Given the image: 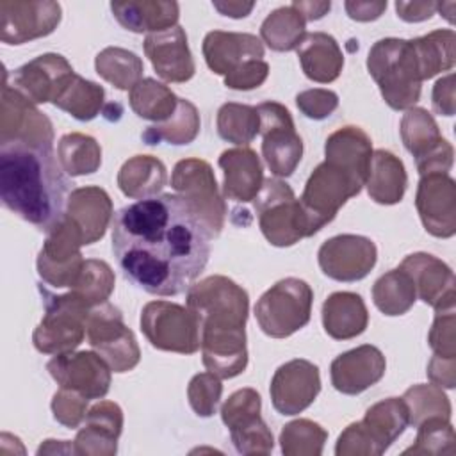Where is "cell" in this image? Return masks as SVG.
Returning <instances> with one entry per match:
<instances>
[{"instance_id": "46", "label": "cell", "mask_w": 456, "mask_h": 456, "mask_svg": "<svg viewBox=\"0 0 456 456\" xmlns=\"http://www.w3.org/2000/svg\"><path fill=\"white\" fill-rule=\"evenodd\" d=\"M262 399L255 388H240L233 392L221 406V419L230 429V435L248 431L260 424Z\"/></svg>"}, {"instance_id": "10", "label": "cell", "mask_w": 456, "mask_h": 456, "mask_svg": "<svg viewBox=\"0 0 456 456\" xmlns=\"http://www.w3.org/2000/svg\"><path fill=\"white\" fill-rule=\"evenodd\" d=\"M86 335L89 346L114 372H128L141 360L134 331L123 322L121 310L109 301L89 310Z\"/></svg>"}, {"instance_id": "48", "label": "cell", "mask_w": 456, "mask_h": 456, "mask_svg": "<svg viewBox=\"0 0 456 456\" xmlns=\"http://www.w3.org/2000/svg\"><path fill=\"white\" fill-rule=\"evenodd\" d=\"M114 273L107 262L87 258L75 285L69 290L78 294L93 308L109 299L114 290Z\"/></svg>"}, {"instance_id": "1", "label": "cell", "mask_w": 456, "mask_h": 456, "mask_svg": "<svg viewBox=\"0 0 456 456\" xmlns=\"http://www.w3.org/2000/svg\"><path fill=\"white\" fill-rule=\"evenodd\" d=\"M208 235L171 192L137 200L112 217V253L123 276L153 296H178L203 273Z\"/></svg>"}, {"instance_id": "47", "label": "cell", "mask_w": 456, "mask_h": 456, "mask_svg": "<svg viewBox=\"0 0 456 456\" xmlns=\"http://www.w3.org/2000/svg\"><path fill=\"white\" fill-rule=\"evenodd\" d=\"M403 401L408 406L410 424L419 426L422 420L431 417H444L451 419V403L449 397L444 394L442 387L431 383V385H413L410 387Z\"/></svg>"}, {"instance_id": "3", "label": "cell", "mask_w": 456, "mask_h": 456, "mask_svg": "<svg viewBox=\"0 0 456 456\" xmlns=\"http://www.w3.org/2000/svg\"><path fill=\"white\" fill-rule=\"evenodd\" d=\"M187 308L200 330L203 365L221 379L242 374L248 367V292L228 276L212 274L189 287Z\"/></svg>"}, {"instance_id": "54", "label": "cell", "mask_w": 456, "mask_h": 456, "mask_svg": "<svg viewBox=\"0 0 456 456\" xmlns=\"http://www.w3.org/2000/svg\"><path fill=\"white\" fill-rule=\"evenodd\" d=\"M337 456H379L370 436L362 428L360 420L349 424L338 436L335 445Z\"/></svg>"}, {"instance_id": "21", "label": "cell", "mask_w": 456, "mask_h": 456, "mask_svg": "<svg viewBox=\"0 0 456 456\" xmlns=\"http://www.w3.org/2000/svg\"><path fill=\"white\" fill-rule=\"evenodd\" d=\"M73 73L71 64L61 53H43L9 73L11 82L5 73L4 78L11 87L37 105L46 102L52 103Z\"/></svg>"}, {"instance_id": "23", "label": "cell", "mask_w": 456, "mask_h": 456, "mask_svg": "<svg viewBox=\"0 0 456 456\" xmlns=\"http://www.w3.org/2000/svg\"><path fill=\"white\" fill-rule=\"evenodd\" d=\"M387 370L383 353L370 344L358 346L338 354L330 365V378L335 390L356 395L376 385Z\"/></svg>"}, {"instance_id": "9", "label": "cell", "mask_w": 456, "mask_h": 456, "mask_svg": "<svg viewBox=\"0 0 456 456\" xmlns=\"http://www.w3.org/2000/svg\"><path fill=\"white\" fill-rule=\"evenodd\" d=\"M363 187L356 176L344 167L324 160L308 176L299 203L305 210L310 235L331 223L344 203Z\"/></svg>"}, {"instance_id": "16", "label": "cell", "mask_w": 456, "mask_h": 456, "mask_svg": "<svg viewBox=\"0 0 456 456\" xmlns=\"http://www.w3.org/2000/svg\"><path fill=\"white\" fill-rule=\"evenodd\" d=\"M378 260L376 244L363 235L342 233L324 240L317 251L321 271L337 281L363 280Z\"/></svg>"}, {"instance_id": "58", "label": "cell", "mask_w": 456, "mask_h": 456, "mask_svg": "<svg viewBox=\"0 0 456 456\" xmlns=\"http://www.w3.org/2000/svg\"><path fill=\"white\" fill-rule=\"evenodd\" d=\"M395 11L397 16L408 23H417V21H424L429 20L435 11H436V2H403L397 0L395 2Z\"/></svg>"}, {"instance_id": "60", "label": "cell", "mask_w": 456, "mask_h": 456, "mask_svg": "<svg viewBox=\"0 0 456 456\" xmlns=\"http://www.w3.org/2000/svg\"><path fill=\"white\" fill-rule=\"evenodd\" d=\"M214 9L219 11L223 16L230 18H246L253 7L255 2H239V0H214L212 2Z\"/></svg>"}, {"instance_id": "32", "label": "cell", "mask_w": 456, "mask_h": 456, "mask_svg": "<svg viewBox=\"0 0 456 456\" xmlns=\"http://www.w3.org/2000/svg\"><path fill=\"white\" fill-rule=\"evenodd\" d=\"M369 312L360 294L333 292L322 303L324 331L335 340H349L365 331Z\"/></svg>"}, {"instance_id": "41", "label": "cell", "mask_w": 456, "mask_h": 456, "mask_svg": "<svg viewBox=\"0 0 456 456\" xmlns=\"http://www.w3.org/2000/svg\"><path fill=\"white\" fill-rule=\"evenodd\" d=\"M454 30L440 28L426 36L413 37V48L419 57L422 80L433 78L442 71H449L454 66Z\"/></svg>"}, {"instance_id": "36", "label": "cell", "mask_w": 456, "mask_h": 456, "mask_svg": "<svg viewBox=\"0 0 456 456\" xmlns=\"http://www.w3.org/2000/svg\"><path fill=\"white\" fill-rule=\"evenodd\" d=\"M132 110L148 121L164 123L178 107V96L155 78H141L128 93Z\"/></svg>"}, {"instance_id": "22", "label": "cell", "mask_w": 456, "mask_h": 456, "mask_svg": "<svg viewBox=\"0 0 456 456\" xmlns=\"http://www.w3.org/2000/svg\"><path fill=\"white\" fill-rule=\"evenodd\" d=\"M144 53L160 78L173 84L187 82L196 73V64L187 45V34L180 25L144 37Z\"/></svg>"}, {"instance_id": "38", "label": "cell", "mask_w": 456, "mask_h": 456, "mask_svg": "<svg viewBox=\"0 0 456 456\" xmlns=\"http://www.w3.org/2000/svg\"><path fill=\"white\" fill-rule=\"evenodd\" d=\"M103 100L105 91L102 86L73 73L52 103L78 121H91L100 114Z\"/></svg>"}, {"instance_id": "33", "label": "cell", "mask_w": 456, "mask_h": 456, "mask_svg": "<svg viewBox=\"0 0 456 456\" xmlns=\"http://www.w3.org/2000/svg\"><path fill=\"white\" fill-rule=\"evenodd\" d=\"M408 185L404 164L388 150L372 151L369 175L365 180L367 192L379 205H395L403 200Z\"/></svg>"}, {"instance_id": "13", "label": "cell", "mask_w": 456, "mask_h": 456, "mask_svg": "<svg viewBox=\"0 0 456 456\" xmlns=\"http://www.w3.org/2000/svg\"><path fill=\"white\" fill-rule=\"evenodd\" d=\"M401 139L404 148L415 157L419 175L449 173L454 150L440 134L435 118L420 107H411L401 119Z\"/></svg>"}, {"instance_id": "27", "label": "cell", "mask_w": 456, "mask_h": 456, "mask_svg": "<svg viewBox=\"0 0 456 456\" xmlns=\"http://www.w3.org/2000/svg\"><path fill=\"white\" fill-rule=\"evenodd\" d=\"M207 66L216 75H230L249 61H262L264 45L255 34L210 30L201 45Z\"/></svg>"}, {"instance_id": "45", "label": "cell", "mask_w": 456, "mask_h": 456, "mask_svg": "<svg viewBox=\"0 0 456 456\" xmlns=\"http://www.w3.org/2000/svg\"><path fill=\"white\" fill-rule=\"evenodd\" d=\"M326 440L328 431L310 419L292 420L280 433V445L285 456H319Z\"/></svg>"}, {"instance_id": "5", "label": "cell", "mask_w": 456, "mask_h": 456, "mask_svg": "<svg viewBox=\"0 0 456 456\" xmlns=\"http://www.w3.org/2000/svg\"><path fill=\"white\" fill-rule=\"evenodd\" d=\"M37 290L43 297L45 315L32 333L34 347L45 354L73 351L86 337L91 306L73 290L55 294L43 283H37Z\"/></svg>"}, {"instance_id": "44", "label": "cell", "mask_w": 456, "mask_h": 456, "mask_svg": "<svg viewBox=\"0 0 456 456\" xmlns=\"http://www.w3.org/2000/svg\"><path fill=\"white\" fill-rule=\"evenodd\" d=\"M216 126L223 141L246 146L260 134V116L256 107L228 102L219 107Z\"/></svg>"}, {"instance_id": "24", "label": "cell", "mask_w": 456, "mask_h": 456, "mask_svg": "<svg viewBox=\"0 0 456 456\" xmlns=\"http://www.w3.org/2000/svg\"><path fill=\"white\" fill-rule=\"evenodd\" d=\"M413 280L417 296L435 310L454 308V273L452 269L429 253H411L399 264Z\"/></svg>"}, {"instance_id": "57", "label": "cell", "mask_w": 456, "mask_h": 456, "mask_svg": "<svg viewBox=\"0 0 456 456\" xmlns=\"http://www.w3.org/2000/svg\"><path fill=\"white\" fill-rule=\"evenodd\" d=\"M428 378L444 388H454L456 385V358H444L433 354L428 363Z\"/></svg>"}, {"instance_id": "52", "label": "cell", "mask_w": 456, "mask_h": 456, "mask_svg": "<svg viewBox=\"0 0 456 456\" xmlns=\"http://www.w3.org/2000/svg\"><path fill=\"white\" fill-rule=\"evenodd\" d=\"M456 317L454 308L435 310V321L428 335L429 347L436 356L456 358Z\"/></svg>"}, {"instance_id": "30", "label": "cell", "mask_w": 456, "mask_h": 456, "mask_svg": "<svg viewBox=\"0 0 456 456\" xmlns=\"http://www.w3.org/2000/svg\"><path fill=\"white\" fill-rule=\"evenodd\" d=\"M296 52L303 73L317 84L337 80L344 68L342 50L331 34L306 32Z\"/></svg>"}, {"instance_id": "28", "label": "cell", "mask_w": 456, "mask_h": 456, "mask_svg": "<svg viewBox=\"0 0 456 456\" xmlns=\"http://www.w3.org/2000/svg\"><path fill=\"white\" fill-rule=\"evenodd\" d=\"M223 169V194L226 200L248 203L255 200L264 183L260 157L248 146L224 150L217 160Z\"/></svg>"}, {"instance_id": "56", "label": "cell", "mask_w": 456, "mask_h": 456, "mask_svg": "<svg viewBox=\"0 0 456 456\" xmlns=\"http://www.w3.org/2000/svg\"><path fill=\"white\" fill-rule=\"evenodd\" d=\"M433 109L440 116H452L454 114V75L449 73L436 80L431 94Z\"/></svg>"}, {"instance_id": "17", "label": "cell", "mask_w": 456, "mask_h": 456, "mask_svg": "<svg viewBox=\"0 0 456 456\" xmlns=\"http://www.w3.org/2000/svg\"><path fill=\"white\" fill-rule=\"evenodd\" d=\"M46 369L62 388L75 390L87 399H102L110 388L109 363L93 351H68L55 354Z\"/></svg>"}, {"instance_id": "19", "label": "cell", "mask_w": 456, "mask_h": 456, "mask_svg": "<svg viewBox=\"0 0 456 456\" xmlns=\"http://www.w3.org/2000/svg\"><path fill=\"white\" fill-rule=\"evenodd\" d=\"M321 392L319 367L308 360L294 358L274 370L269 394L273 408L280 415L305 411Z\"/></svg>"}, {"instance_id": "15", "label": "cell", "mask_w": 456, "mask_h": 456, "mask_svg": "<svg viewBox=\"0 0 456 456\" xmlns=\"http://www.w3.org/2000/svg\"><path fill=\"white\" fill-rule=\"evenodd\" d=\"M0 142L53 146V126L36 103L9 86L4 78L0 110Z\"/></svg>"}, {"instance_id": "43", "label": "cell", "mask_w": 456, "mask_h": 456, "mask_svg": "<svg viewBox=\"0 0 456 456\" xmlns=\"http://www.w3.org/2000/svg\"><path fill=\"white\" fill-rule=\"evenodd\" d=\"M94 68L105 82L121 91H130L144 71L141 57L119 46L103 48L94 59Z\"/></svg>"}, {"instance_id": "37", "label": "cell", "mask_w": 456, "mask_h": 456, "mask_svg": "<svg viewBox=\"0 0 456 456\" xmlns=\"http://www.w3.org/2000/svg\"><path fill=\"white\" fill-rule=\"evenodd\" d=\"M415 299L417 290L413 280L401 267L381 274L372 285V301L385 315L394 317L406 314L413 306Z\"/></svg>"}, {"instance_id": "34", "label": "cell", "mask_w": 456, "mask_h": 456, "mask_svg": "<svg viewBox=\"0 0 456 456\" xmlns=\"http://www.w3.org/2000/svg\"><path fill=\"white\" fill-rule=\"evenodd\" d=\"M360 424L376 445L378 454H383L410 424L408 406L403 397L383 399L365 411Z\"/></svg>"}, {"instance_id": "20", "label": "cell", "mask_w": 456, "mask_h": 456, "mask_svg": "<svg viewBox=\"0 0 456 456\" xmlns=\"http://www.w3.org/2000/svg\"><path fill=\"white\" fill-rule=\"evenodd\" d=\"M415 207L424 230L438 239L456 233V183L449 173L420 175Z\"/></svg>"}, {"instance_id": "35", "label": "cell", "mask_w": 456, "mask_h": 456, "mask_svg": "<svg viewBox=\"0 0 456 456\" xmlns=\"http://www.w3.org/2000/svg\"><path fill=\"white\" fill-rule=\"evenodd\" d=\"M166 166L153 155L130 157L118 171L119 191L134 200L157 196L166 185Z\"/></svg>"}, {"instance_id": "42", "label": "cell", "mask_w": 456, "mask_h": 456, "mask_svg": "<svg viewBox=\"0 0 456 456\" xmlns=\"http://www.w3.org/2000/svg\"><path fill=\"white\" fill-rule=\"evenodd\" d=\"M57 159L69 176H84L102 166V148L91 135L71 132L59 139Z\"/></svg>"}, {"instance_id": "2", "label": "cell", "mask_w": 456, "mask_h": 456, "mask_svg": "<svg viewBox=\"0 0 456 456\" xmlns=\"http://www.w3.org/2000/svg\"><path fill=\"white\" fill-rule=\"evenodd\" d=\"M53 146L0 142V198L4 207L48 233L66 212L71 189Z\"/></svg>"}, {"instance_id": "25", "label": "cell", "mask_w": 456, "mask_h": 456, "mask_svg": "<svg viewBox=\"0 0 456 456\" xmlns=\"http://www.w3.org/2000/svg\"><path fill=\"white\" fill-rule=\"evenodd\" d=\"M64 217L77 228L82 244L100 240L112 219V200L102 187L86 185L69 192Z\"/></svg>"}, {"instance_id": "59", "label": "cell", "mask_w": 456, "mask_h": 456, "mask_svg": "<svg viewBox=\"0 0 456 456\" xmlns=\"http://www.w3.org/2000/svg\"><path fill=\"white\" fill-rule=\"evenodd\" d=\"M346 12L351 20L354 21H374L378 20L385 9H387V0L379 2H346L344 4Z\"/></svg>"}, {"instance_id": "4", "label": "cell", "mask_w": 456, "mask_h": 456, "mask_svg": "<svg viewBox=\"0 0 456 456\" xmlns=\"http://www.w3.org/2000/svg\"><path fill=\"white\" fill-rule=\"evenodd\" d=\"M367 69L390 109L408 110L419 102L422 75L411 39L376 41L367 55Z\"/></svg>"}, {"instance_id": "18", "label": "cell", "mask_w": 456, "mask_h": 456, "mask_svg": "<svg viewBox=\"0 0 456 456\" xmlns=\"http://www.w3.org/2000/svg\"><path fill=\"white\" fill-rule=\"evenodd\" d=\"M62 9L57 2H0V39L7 45H23L27 41L52 34L61 23Z\"/></svg>"}, {"instance_id": "31", "label": "cell", "mask_w": 456, "mask_h": 456, "mask_svg": "<svg viewBox=\"0 0 456 456\" xmlns=\"http://www.w3.org/2000/svg\"><path fill=\"white\" fill-rule=\"evenodd\" d=\"M324 160L344 167L365 185L372 159L370 137L360 126H340L328 135L324 142Z\"/></svg>"}, {"instance_id": "7", "label": "cell", "mask_w": 456, "mask_h": 456, "mask_svg": "<svg viewBox=\"0 0 456 456\" xmlns=\"http://www.w3.org/2000/svg\"><path fill=\"white\" fill-rule=\"evenodd\" d=\"M312 301V287L305 280L289 276L260 296L255 305V317L267 337L287 338L308 324Z\"/></svg>"}, {"instance_id": "49", "label": "cell", "mask_w": 456, "mask_h": 456, "mask_svg": "<svg viewBox=\"0 0 456 456\" xmlns=\"http://www.w3.org/2000/svg\"><path fill=\"white\" fill-rule=\"evenodd\" d=\"M454 454V429L449 419L431 417L417 426V438L404 454Z\"/></svg>"}, {"instance_id": "29", "label": "cell", "mask_w": 456, "mask_h": 456, "mask_svg": "<svg viewBox=\"0 0 456 456\" xmlns=\"http://www.w3.org/2000/svg\"><path fill=\"white\" fill-rule=\"evenodd\" d=\"M110 11L123 28L135 34L167 30L176 25L180 16V5L166 0L110 2Z\"/></svg>"}, {"instance_id": "61", "label": "cell", "mask_w": 456, "mask_h": 456, "mask_svg": "<svg viewBox=\"0 0 456 456\" xmlns=\"http://www.w3.org/2000/svg\"><path fill=\"white\" fill-rule=\"evenodd\" d=\"M292 7H296L299 11V14L305 18V21H314V20H321L324 14H328V11L331 9L330 2H292Z\"/></svg>"}, {"instance_id": "12", "label": "cell", "mask_w": 456, "mask_h": 456, "mask_svg": "<svg viewBox=\"0 0 456 456\" xmlns=\"http://www.w3.org/2000/svg\"><path fill=\"white\" fill-rule=\"evenodd\" d=\"M260 116L262 157L276 178L290 176L303 157V139L296 132L289 109L267 100L256 105Z\"/></svg>"}, {"instance_id": "53", "label": "cell", "mask_w": 456, "mask_h": 456, "mask_svg": "<svg viewBox=\"0 0 456 456\" xmlns=\"http://www.w3.org/2000/svg\"><path fill=\"white\" fill-rule=\"evenodd\" d=\"M296 105L306 118L321 121L337 110L338 96L330 89H306L296 96Z\"/></svg>"}, {"instance_id": "39", "label": "cell", "mask_w": 456, "mask_h": 456, "mask_svg": "<svg viewBox=\"0 0 456 456\" xmlns=\"http://www.w3.org/2000/svg\"><path fill=\"white\" fill-rule=\"evenodd\" d=\"M200 126L201 121L194 103L185 98H178L176 112L167 121L148 126L141 137L146 144H159L160 141H166L169 144L182 146L192 142L198 137Z\"/></svg>"}, {"instance_id": "40", "label": "cell", "mask_w": 456, "mask_h": 456, "mask_svg": "<svg viewBox=\"0 0 456 456\" xmlns=\"http://www.w3.org/2000/svg\"><path fill=\"white\" fill-rule=\"evenodd\" d=\"M306 21L292 5L274 9L260 25L262 41L274 52L296 50L305 37Z\"/></svg>"}, {"instance_id": "6", "label": "cell", "mask_w": 456, "mask_h": 456, "mask_svg": "<svg viewBox=\"0 0 456 456\" xmlns=\"http://www.w3.org/2000/svg\"><path fill=\"white\" fill-rule=\"evenodd\" d=\"M171 189L194 214L208 239L219 237L224 228L226 203L210 164L201 159L178 160L171 173Z\"/></svg>"}, {"instance_id": "14", "label": "cell", "mask_w": 456, "mask_h": 456, "mask_svg": "<svg viewBox=\"0 0 456 456\" xmlns=\"http://www.w3.org/2000/svg\"><path fill=\"white\" fill-rule=\"evenodd\" d=\"M82 239L77 228L62 217L48 233L39 249L36 265L41 280L52 287H73L82 267L84 256L80 253Z\"/></svg>"}, {"instance_id": "26", "label": "cell", "mask_w": 456, "mask_h": 456, "mask_svg": "<svg viewBox=\"0 0 456 456\" xmlns=\"http://www.w3.org/2000/svg\"><path fill=\"white\" fill-rule=\"evenodd\" d=\"M123 429V411L112 401H100L87 410L82 428L73 440L75 454L112 456Z\"/></svg>"}, {"instance_id": "55", "label": "cell", "mask_w": 456, "mask_h": 456, "mask_svg": "<svg viewBox=\"0 0 456 456\" xmlns=\"http://www.w3.org/2000/svg\"><path fill=\"white\" fill-rule=\"evenodd\" d=\"M269 75V64L262 61H249L224 77V86L235 91H249L260 87Z\"/></svg>"}, {"instance_id": "50", "label": "cell", "mask_w": 456, "mask_h": 456, "mask_svg": "<svg viewBox=\"0 0 456 456\" xmlns=\"http://www.w3.org/2000/svg\"><path fill=\"white\" fill-rule=\"evenodd\" d=\"M223 394L221 378L214 372L194 374L187 387V399L198 417H212Z\"/></svg>"}, {"instance_id": "51", "label": "cell", "mask_w": 456, "mask_h": 456, "mask_svg": "<svg viewBox=\"0 0 456 456\" xmlns=\"http://www.w3.org/2000/svg\"><path fill=\"white\" fill-rule=\"evenodd\" d=\"M87 401L89 399L86 395L61 387L53 394L52 404H50L53 419L64 428H69V429L78 428L87 415Z\"/></svg>"}, {"instance_id": "8", "label": "cell", "mask_w": 456, "mask_h": 456, "mask_svg": "<svg viewBox=\"0 0 456 456\" xmlns=\"http://www.w3.org/2000/svg\"><path fill=\"white\" fill-rule=\"evenodd\" d=\"M258 226L269 244L287 248L312 237L308 221L294 191L280 178H267L255 198Z\"/></svg>"}, {"instance_id": "11", "label": "cell", "mask_w": 456, "mask_h": 456, "mask_svg": "<svg viewBox=\"0 0 456 456\" xmlns=\"http://www.w3.org/2000/svg\"><path fill=\"white\" fill-rule=\"evenodd\" d=\"M141 331L160 351L194 354L200 349V330L187 306L157 299L141 310Z\"/></svg>"}]
</instances>
